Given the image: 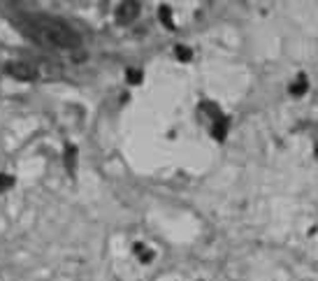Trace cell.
I'll list each match as a JSON object with an SVG mask.
<instances>
[{
  "label": "cell",
  "mask_w": 318,
  "mask_h": 281,
  "mask_svg": "<svg viewBox=\"0 0 318 281\" xmlns=\"http://www.w3.org/2000/svg\"><path fill=\"white\" fill-rule=\"evenodd\" d=\"M7 75L9 77H14L16 82H35L40 77V70H38V65L33 61H12V63H7Z\"/></svg>",
  "instance_id": "obj_2"
},
{
  "label": "cell",
  "mask_w": 318,
  "mask_h": 281,
  "mask_svg": "<svg viewBox=\"0 0 318 281\" xmlns=\"http://www.w3.org/2000/svg\"><path fill=\"white\" fill-rule=\"evenodd\" d=\"M114 16H116V21L119 23H133L139 16V2H133V0H126V2H121L119 7H116V12H114Z\"/></svg>",
  "instance_id": "obj_3"
},
{
  "label": "cell",
  "mask_w": 318,
  "mask_h": 281,
  "mask_svg": "<svg viewBox=\"0 0 318 281\" xmlns=\"http://www.w3.org/2000/svg\"><path fill=\"white\" fill-rule=\"evenodd\" d=\"M12 184H14V179H12L9 175H5V172H2V175H0V193H2V190H7L9 186H12Z\"/></svg>",
  "instance_id": "obj_4"
},
{
  "label": "cell",
  "mask_w": 318,
  "mask_h": 281,
  "mask_svg": "<svg viewBox=\"0 0 318 281\" xmlns=\"http://www.w3.org/2000/svg\"><path fill=\"white\" fill-rule=\"evenodd\" d=\"M16 28L33 40L35 45L45 47V49H53V51H72L82 45V35L70 26L68 21H63L53 14H40V12H23L14 19Z\"/></svg>",
  "instance_id": "obj_1"
},
{
  "label": "cell",
  "mask_w": 318,
  "mask_h": 281,
  "mask_svg": "<svg viewBox=\"0 0 318 281\" xmlns=\"http://www.w3.org/2000/svg\"><path fill=\"white\" fill-rule=\"evenodd\" d=\"M160 19L165 21V26H167V28L172 26V16H170V9H167V7H163V9H160Z\"/></svg>",
  "instance_id": "obj_5"
},
{
  "label": "cell",
  "mask_w": 318,
  "mask_h": 281,
  "mask_svg": "<svg viewBox=\"0 0 318 281\" xmlns=\"http://www.w3.org/2000/svg\"><path fill=\"white\" fill-rule=\"evenodd\" d=\"M177 53H179L182 61H190V56H193V53H190L188 49H183V47H177Z\"/></svg>",
  "instance_id": "obj_6"
},
{
  "label": "cell",
  "mask_w": 318,
  "mask_h": 281,
  "mask_svg": "<svg viewBox=\"0 0 318 281\" xmlns=\"http://www.w3.org/2000/svg\"><path fill=\"white\" fill-rule=\"evenodd\" d=\"M130 75V82H139V72H128Z\"/></svg>",
  "instance_id": "obj_8"
},
{
  "label": "cell",
  "mask_w": 318,
  "mask_h": 281,
  "mask_svg": "<svg viewBox=\"0 0 318 281\" xmlns=\"http://www.w3.org/2000/svg\"><path fill=\"white\" fill-rule=\"evenodd\" d=\"M65 158H68V167L72 170V160H75V149H72V146H68V153H65Z\"/></svg>",
  "instance_id": "obj_7"
}]
</instances>
